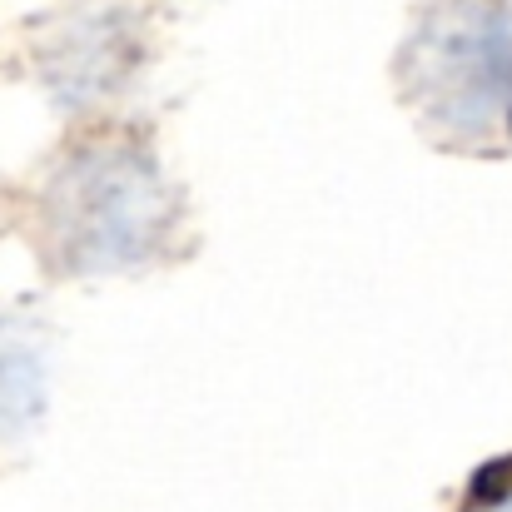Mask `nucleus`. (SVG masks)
Here are the masks:
<instances>
[{
  "label": "nucleus",
  "instance_id": "1",
  "mask_svg": "<svg viewBox=\"0 0 512 512\" xmlns=\"http://www.w3.org/2000/svg\"><path fill=\"white\" fill-rule=\"evenodd\" d=\"M398 95L448 150L512 145V0H423L398 45Z\"/></svg>",
  "mask_w": 512,
  "mask_h": 512
},
{
  "label": "nucleus",
  "instance_id": "2",
  "mask_svg": "<svg viewBox=\"0 0 512 512\" xmlns=\"http://www.w3.org/2000/svg\"><path fill=\"white\" fill-rule=\"evenodd\" d=\"M170 184L125 145L85 150L45 189V239L75 274H115L160 254Z\"/></svg>",
  "mask_w": 512,
  "mask_h": 512
},
{
  "label": "nucleus",
  "instance_id": "3",
  "mask_svg": "<svg viewBox=\"0 0 512 512\" xmlns=\"http://www.w3.org/2000/svg\"><path fill=\"white\" fill-rule=\"evenodd\" d=\"M45 403V363L35 339L20 334V324L0 319V443L25 433L40 418Z\"/></svg>",
  "mask_w": 512,
  "mask_h": 512
},
{
  "label": "nucleus",
  "instance_id": "4",
  "mask_svg": "<svg viewBox=\"0 0 512 512\" xmlns=\"http://www.w3.org/2000/svg\"><path fill=\"white\" fill-rule=\"evenodd\" d=\"M473 512H512V478H503V483H498V488H493Z\"/></svg>",
  "mask_w": 512,
  "mask_h": 512
}]
</instances>
